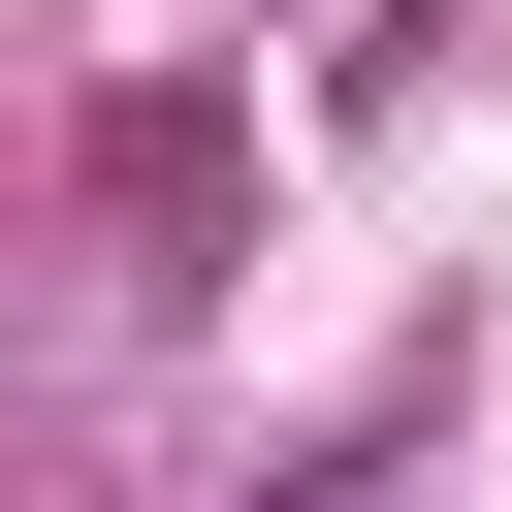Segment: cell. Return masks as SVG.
Instances as JSON below:
<instances>
[{"label":"cell","mask_w":512,"mask_h":512,"mask_svg":"<svg viewBox=\"0 0 512 512\" xmlns=\"http://www.w3.org/2000/svg\"><path fill=\"white\" fill-rule=\"evenodd\" d=\"M96 224H128V288H192V256L256 224V96H192V64H128V96H96Z\"/></svg>","instance_id":"obj_1"}]
</instances>
